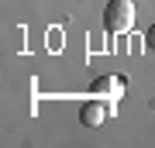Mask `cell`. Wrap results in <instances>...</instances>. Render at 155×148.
Segmentation results:
<instances>
[{"instance_id": "obj_1", "label": "cell", "mask_w": 155, "mask_h": 148, "mask_svg": "<svg viewBox=\"0 0 155 148\" xmlns=\"http://www.w3.org/2000/svg\"><path fill=\"white\" fill-rule=\"evenodd\" d=\"M134 24V4L131 0H110L104 11V28L107 35H124Z\"/></svg>"}, {"instance_id": "obj_2", "label": "cell", "mask_w": 155, "mask_h": 148, "mask_svg": "<svg viewBox=\"0 0 155 148\" xmlns=\"http://www.w3.org/2000/svg\"><path fill=\"white\" fill-rule=\"evenodd\" d=\"M93 97H97V100H104V104L114 110V107H117V100L124 97V83L117 79V76H100V79L93 83Z\"/></svg>"}, {"instance_id": "obj_3", "label": "cell", "mask_w": 155, "mask_h": 148, "mask_svg": "<svg viewBox=\"0 0 155 148\" xmlns=\"http://www.w3.org/2000/svg\"><path fill=\"white\" fill-rule=\"evenodd\" d=\"M107 114H110V107H107L104 100H90V104H83V110H79V121L86 127H100L107 121Z\"/></svg>"}, {"instance_id": "obj_4", "label": "cell", "mask_w": 155, "mask_h": 148, "mask_svg": "<svg viewBox=\"0 0 155 148\" xmlns=\"http://www.w3.org/2000/svg\"><path fill=\"white\" fill-rule=\"evenodd\" d=\"M145 45H152V48H155V24L148 28V35H145Z\"/></svg>"}]
</instances>
